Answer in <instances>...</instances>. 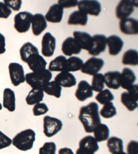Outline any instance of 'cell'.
<instances>
[{
  "label": "cell",
  "instance_id": "cell-45",
  "mask_svg": "<svg viewBox=\"0 0 138 154\" xmlns=\"http://www.w3.org/2000/svg\"><path fill=\"white\" fill-rule=\"evenodd\" d=\"M6 52V38L0 32V54H4Z\"/></svg>",
  "mask_w": 138,
  "mask_h": 154
},
{
  "label": "cell",
  "instance_id": "cell-30",
  "mask_svg": "<svg viewBox=\"0 0 138 154\" xmlns=\"http://www.w3.org/2000/svg\"><path fill=\"white\" fill-rule=\"evenodd\" d=\"M66 60V57L59 55L50 61L48 69L50 72H65Z\"/></svg>",
  "mask_w": 138,
  "mask_h": 154
},
{
  "label": "cell",
  "instance_id": "cell-6",
  "mask_svg": "<svg viewBox=\"0 0 138 154\" xmlns=\"http://www.w3.org/2000/svg\"><path fill=\"white\" fill-rule=\"evenodd\" d=\"M33 14L28 11L19 12L14 17V28L19 33L28 32L30 28Z\"/></svg>",
  "mask_w": 138,
  "mask_h": 154
},
{
  "label": "cell",
  "instance_id": "cell-37",
  "mask_svg": "<svg viewBox=\"0 0 138 154\" xmlns=\"http://www.w3.org/2000/svg\"><path fill=\"white\" fill-rule=\"evenodd\" d=\"M91 88L93 91L100 92L104 89V74L98 73L94 75L91 81Z\"/></svg>",
  "mask_w": 138,
  "mask_h": 154
},
{
  "label": "cell",
  "instance_id": "cell-40",
  "mask_svg": "<svg viewBox=\"0 0 138 154\" xmlns=\"http://www.w3.org/2000/svg\"><path fill=\"white\" fill-rule=\"evenodd\" d=\"M3 2L11 11L13 10L14 11H19L22 4V1L21 0H5Z\"/></svg>",
  "mask_w": 138,
  "mask_h": 154
},
{
  "label": "cell",
  "instance_id": "cell-46",
  "mask_svg": "<svg viewBox=\"0 0 138 154\" xmlns=\"http://www.w3.org/2000/svg\"><path fill=\"white\" fill-rule=\"evenodd\" d=\"M58 154H75L71 149L69 147H64L59 149Z\"/></svg>",
  "mask_w": 138,
  "mask_h": 154
},
{
  "label": "cell",
  "instance_id": "cell-3",
  "mask_svg": "<svg viewBox=\"0 0 138 154\" xmlns=\"http://www.w3.org/2000/svg\"><path fill=\"white\" fill-rule=\"evenodd\" d=\"M52 73L48 69L33 72L25 75V81L32 89H42L52 79Z\"/></svg>",
  "mask_w": 138,
  "mask_h": 154
},
{
  "label": "cell",
  "instance_id": "cell-27",
  "mask_svg": "<svg viewBox=\"0 0 138 154\" xmlns=\"http://www.w3.org/2000/svg\"><path fill=\"white\" fill-rule=\"evenodd\" d=\"M44 97L42 89H32L26 98V103L28 105H35L42 103Z\"/></svg>",
  "mask_w": 138,
  "mask_h": 154
},
{
  "label": "cell",
  "instance_id": "cell-23",
  "mask_svg": "<svg viewBox=\"0 0 138 154\" xmlns=\"http://www.w3.org/2000/svg\"><path fill=\"white\" fill-rule=\"evenodd\" d=\"M137 80L135 72L129 67H124L121 73L120 87L124 90H128L130 86H132Z\"/></svg>",
  "mask_w": 138,
  "mask_h": 154
},
{
  "label": "cell",
  "instance_id": "cell-15",
  "mask_svg": "<svg viewBox=\"0 0 138 154\" xmlns=\"http://www.w3.org/2000/svg\"><path fill=\"white\" fill-rule=\"evenodd\" d=\"M81 51V48L73 37H67L62 43V52L65 56L71 57L73 54H79Z\"/></svg>",
  "mask_w": 138,
  "mask_h": 154
},
{
  "label": "cell",
  "instance_id": "cell-22",
  "mask_svg": "<svg viewBox=\"0 0 138 154\" xmlns=\"http://www.w3.org/2000/svg\"><path fill=\"white\" fill-rule=\"evenodd\" d=\"M104 85L108 89L118 90L120 88L121 72L119 71H110L104 74Z\"/></svg>",
  "mask_w": 138,
  "mask_h": 154
},
{
  "label": "cell",
  "instance_id": "cell-19",
  "mask_svg": "<svg viewBox=\"0 0 138 154\" xmlns=\"http://www.w3.org/2000/svg\"><path fill=\"white\" fill-rule=\"evenodd\" d=\"M32 32L35 36H39L47 28V21L42 14H34L31 20Z\"/></svg>",
  "mask_w": 138,
  "mask_h": 154
},
{
  "label": "cell",
  "instance_id": "cell-18",
  "mask_svg": "<svg viewBox=\"0 0 138 154\" xmlns=\"http://www.w3.org/2000/svg\"><path fill=\"white\" fill-rule=\"evenodd\" d=\"M56 83L62 88H72L76 85L77 80L75 76L71 72H61L55 77Z\"/></svg>",
  "mask_w": 138,
  "mask_h": 154
},
{
  "label": "cell",
  "instance_id": "cell-12",
  "mask_svg": "<svg viewBox=\"0 0 138 154\" xmlns=\"http://www.w3.org/2000/svg\"><path fill=\"white\" fill-rule=\"evenodd\" d=\"M56 48V38L50 32H47L42 39V54L46 57H50L54 54Z\"/></svg>",
  "mask_w": 138,
  "mask_h": 154
},
{
  "label": "cell",
  "instance_id": "cell-25",
  "mask_svg": "<svg viewBox=\"0 0 138 154\" xmlns=\"http://www.w3.org/2000/svg\"><path fill=\"white\" fill-rule=\"evenodd\" d=\"M79 148L95 153L99 150L100 146L93 136H86L79 142Z\"/></svg>",
  "mask_w": 138,
  "mask_h": 154
},
{
  "label": "cell",
  "instance_id": "cell-24",
  "mask_svg": "<svg viewBox=\"0 0 138 154\" xmlns=\"http://www.w3.org/2000/svg\"><path fill=\"white\" fill-rule=\"evenodd\" d=\"M15 94L11 88H5L3 91V107L10 112H13L16 109Z\"/></svg>",
  "mask_w": 138,
  "mask_h": 154
},
{
  "label": "cell",
  "instance_id": "cell-41",
  "mask_svg": "<svg viewBox=\"0 0 138 154\" xmlns=\"http://www.w3.org/2000/svg\"><path fill=\"white\" fill-rule=\"evenodd\" d=\"M12 144V139L0 130V149H4Z\"/></svg>",
  "mask_w": 138,
  "mask_h": 154
},
{
  "label": "cell",
  "instance_id": "cell-39",
  "mask_svg": "<svg viewBox=\"0 0 138 154\" xmlns=\"http://www.w3.org/2000/svg\"><path fill=\"white\" fill-rule=\"evenodd\" d=\"M48 107L44 103H40L34 105L33 108V114L35 116L45 115L48 112Z\"/></svg>",
  "mask_w": 138,
  "mask_h": 154
},
{
  "label": "cell",
  "instance_id": "cell-36",
  "mask_svg": "<svg viewBox=\"0 0 138 154\" xmlns=\"http://www.w3.org/2000/svg\"><path fill=\"white\" fill-rule=\"evenodd\" d=\"M114 96L108 89H104L99 92L95 96V100L101 105H105L114 100Z\"/></svg>",
  "mask_w": 138,
  "mask_h": 154
},
{
  "label": "cell",
  "instance_id": "cell-10",
  "mask_svg": "<svg viewBox=\"0 0 138 154\" xmlns=\"http://www.w3.org/2000/svg\"><path fill=\"white\" fill-rule=\"evenodd\" d=\"M78 11L88 15L97 17L101 11V4L95 0H82L77 4Z\"/></svg>",
  "mask_w": 138,
  "mask_h": 154
},
{
  "label": "cell",
  "instance_id": "cell-11",
  "mask_svg": "<svg viewBox=\"0 0 138 154\" xmlns=\"http://www.w3.org/2000/svg\"><path fill=\"white\" fill-rule=\"evenodd\" d=\"M93 44L90 50H88V54L93 57L100 55L101 52H104L106 49V38L107 37L104 35L97 34L92 37Z\"/></svg>",
  "mask_w": 138,
  "mask_h": 154
},
{
  "label": "cell",
  "instance_id": "cell-1",
  "mask_svg": "<svg viewBox=\"0 0 138 154\" xmlns=\"http://www.w3.org/2000/svg\"><path fill=\"white\" fill-rule=\"evenodd\" d=\"M78 119L86 133H93L94 129L101 123L98 103L91 102L82 107L79 109Z\"/></svg>",
  "mask_w": 138,
  "mask_h": 154
},
{
  "label": "cell",
  "instance_id": "cell-5",
  "mask_svg": "<svg viewBox=\"0 0 138 154\" xmlns=\"http://www.w3.org/2000/svg\"><path fill=\"white\" fill-rule=\"evenodd\" d=\"M63 123L61 120L50 116H46L43 119V132L45 136L51 138L61 131Z\"/></svg>",
  "mask_w": 138,
  "mask_h": 154
},
{
  "label": "cell",
  "instance_id": "cell-44",
  "mask_svg": "<svg viewBox=\"0 0 138 154\" xmlns=\"http://www.w3.org/2000/svg\"><path fill=\"white\" fill-rule=\"evenodd\" d=\"M60 5L63 8H74L77 6L78 4V1L77 0H71V1H69V0H60L57 3Z\"/></svg>",
  "mask_w": 138,
  "mask_h": 154
},
{
  "label": "cell",
  "instance_id": "cell-28",
  "mask_svg": "<svg viewBox=\"0 0 138 154\" xmlns=\"http://www.w3.org/2000/svg\"><path fill=\"white\" fill-rule=\"evenodd\" d=\"M106 146H107L108 151L111 154H116L122 152L124 149L123 140L116 136H112L111 138H108Z\"/></svg>",
  "mask_w": 138,
  "mask_h": 154
},
{
  "label": "cell",
  "instance_id": "cell-4",
  "mask_svg": "<svg viewBox=\"0 0 138 154\" xmlns=\"http://www.w3.org/2000/svg\"><path fill=\"white\" fill-rule=\"evenodd\" d=\"M121 103L130 111L133 112L138 107V85L133 84L128 89L127 91L122 92L120 97Z\"/></svg>",
  "mask_w": 138,
  "mask_h": 154
},
{
  "label": "cell",
  "instance_id": "cell-34",
  "mask_svg": "<svg viewBox=\"0 0 138 154\" xmlns=\"http://www.w3.org/2000/svg\"><path fill=\"white\" fill-rule=\"evenodd\" d=\"M84 64L83 60L77 57H71L66 60L65 72H77L80 70Z\"/></svg>",
  "mask_w": 138,
  "mask_h": 154
},
{
  "label": "cell",
  "instance_id": "cell-20",
  "mask_svg": "<svg viewBox=\"0 0 138 154\" xmlns=\"http://www.w3.org/2000/svg\"><path fill=\"white\" fill-rule=\"evenodd\" d=\"M26 63L28 64L29 68L32 72L43 70L46 69L47 65L46 60L42 56H41L40 53L33 54L29 57L26 61Z\"/></svg>",
  "mask_w": 138,
  "mask_h": 154
},
{
  "label": "cell",
  "instance_id": "cell-13",
  "mask_svg": "<svg viewBox=\"0 0 138 154\" xmlns=\"http://www.w3.org/2000/svg\"><path fill=\"white\" fill-rule=\"evenodd\" d=\"M75 96L80 102H84L88 98H91L93 96V91L91 85L86 81L82 80L79 81L75 92Z\"/></svg>",
  "mask_w": 138,
  "mask_h": 154
},
{
  "label": "cell",
  "instance_id": "cell-9",
  "mask_svg": "<svg viewBox=\"0 0 138 154\" xmlns=\"http://www.w3.org/2000/svg\"><path fill=\"white\" fill-rule=\"evenodd\" d=\"M8 72L11 83L18 87L25 82V74L24 67L18 63H11L8 65Z\"/></svg>",
  "mask_w": 138,
  "mask_h": 154
},
{
  "label": "cell",
  "instance_id": "cell-16",
  "mask_svg": "<svg viewBox=\"0 0 138 154\" xmlns=\"http://www.w3.org/2000/svg\"><path fill=\"white\" fill-rule=\"evenodd\" d=\"M106 44L108 47V53L111 56H117L124 47V42L117 35H111L106 38Z\"/></svg>",
  "mask_w": 138,
  "mask_h": 154
},
{
  "label": "cell",
  "instance_id": "cell-38",
  "mask_svg": "<svg viewBox=\"0 0 138 154\" xmlns=\"http://www.w3.org/2000/svg\"><path fill=\"white\" fill-rule=\"evenodd\" d=\"M57 146L54 142H47L39 149V154H55Z\"/></svg>",
  "mask_w": 138,
  "mask_h": 154
},
{
  "label": "cell",
  "instance_id": "cell-29",
  "mask_svg": "<svg viewBox=\"0 0 138 154\" xmlns=\"http://www.w3.org/2000/svg\"><path fill=\"white\" fill-rule=\"evenodd\" d=\"M93 137L98 143L107 140L110 136V129L105 124L100 123L93 131Z\"/></svg>",
  "mask_w": 138,
  "mask_h": 154
},
{
  "label": "cell",
  "instance_id": "cell-33",
  "mask_svg": "<svg viewBox=\"0 0 138 154\" xmlns=\"http://www.w3.org/2000/svg\"><path fill=\"white\" fill-rule=\"evenodd\" d=\"M122 63L125 66H134L138 65V52L136 50L130 49L126 51L122 56Z\"/></svg>",
  "mask_w": 138,
  "mask_h": 154
},
{
  "label": "cell",
  "instance_id": "cell-42",
  "mask_svg": "<svg viewBox=\"0 0 138 154\" xmlns=\"http://www.w3.org/2000/svg\"><path fill=\"white\" fill-rule=\"evenodd\" d=\"M11 14V10L3 2H0V18L8 19Z\"/></svg>",
  "mask_w": 138,
  "mask_h": 154
},
{
  "label": "cell",
  "instance_id": "cell-26",
  "mask_svg": "<svg viewBox=\"0 0 138 154\" xmlns=\"http://www.w3.org/2000/svg\"><path fill=\"white\" fill-rule=\"evenodd\" d=\"M88 15L79 11H75L70 14L68 19V24L71 26H84L88 22Z\"/></svg>",
  "mask_w": 138,
  "mask_h": 154
},
{
  "label": "cell",
  "instance_id": "cell-48",
  "mask_svg": "<svg viewBox=\"0 0 138 154\" xmlns=\"http://www.w3.org/2000/svg\"><path fill=\"white\" fill-rule=\"evenodd\" d=\"M116 154H127L126 152H124V151H122V152H120V153H117Z\"/></svg>",
  "mask_w": 138,
  "mask_h": 154
},
{
  "label": "cell",
  "instance_id": "cell-49",
  "mask_svg": "<svg viewBox=\"0 0 138 154\" xmlns=\"http://www.w3.org/2000/svg\"><path fill=\"white\" fill-rule=\"evenodd\" d=\"M2 108H3V106H2V103H0V110H2Z\"/></svg>",
  "mask_w": 138,
  "mask_h": 154
},
{
  "label": "cell",
  "instance_id": "cell-35",
  "mask_svg": "<svg viewBox=\"0 0 138 154\" xmlns=\"http://www.w3.org/2000/svg\"><path fill=\"white\" fill-rule=\"evenodd\" d=\"M100 116L106 119H112L117 115V109L112 102L104 105L100 111H99Z\"/></svg>",
  "mask_w": 138,
  "mask_h": 154
},
{
  "label": "cell",
  "instance_id": "cell-21",
  "mask_svg": "<svg viewBox=\"0 0 138 154\" xmlns=\"http://www.w3.org/2000/svg\"><path fill=\"white\" fill-rule=\"evenodd\" d=\"M73 38L78 43L79 47L82 50H85L88 51L93 44V38L90 34L82 31H74Z\"/></svg>",
  "mask_w": 138,
  "mask_h": 154
},
{
  "label": "cell",
  "instance_id": "cell-17",
  "mask_svg": "<svg viewBox=\"0 0 138 154\" xmlns=\"http://www.w3.org/2000/svg\"><path fill=\"white\" fill-rule=\"evenodd\" d=\"M63 14L64 8L58 4H55L50 7L44 17L48 22L57 23L62 21Z\"/></svg>",
  "mask_w": 138,
  "mask_h": 154
},
{
  "label": "cell",
  "instance_id": "cell-31",
  "mask_svg": "<svg viewBox=\"0 0 138 154\" xmlns=\"http://www.w3.org/2000/svg\"><path fill=\"white\" fill-rule=\"evenodd\" d=\"M39 50L37 48H36L32 43L26 42L21 47L19 50V54L21 61L26 63L28 57L33 54H38Z\"/></svg>",
  "mask_w": 138,
  "mask_h": 154
},
{
  "label": "cell",
  "instance_id": "cell-47",
  "mask_svg": "<svg viewBox=\"0 0 138 154\" xmlns=\"http://www.w3.org/2000/svg\"><path fill=\"white\" fill-rule=\"evenodd\" d=\"M75 154H95V153H91V152H90V151H85V150H83V149H82L78 148L77 149Z\"/></svg>",
  "mask_w": 138,
  "mask_h": 154
},
{
  "label": "cell",
  "instance_id": "cell-43",
  "mask_svg": "<svg viewBox=\"0 0 138 154\" xmlns=\"http://www.w3.org/2000/svg\"><path fill=\"white\" fill-rule=\"evenodd\" d=\"M127 154H138V143L136 140H130L127 146Z\"/></svg>",
  "mask_w": 138,
  "mask_h": 154
},
{
  "label": "cell",
  "instance_id": "cell-32",
  "mask_svg": "<svg viewBox=\"0 0 138 154\" xmlns=\"http://www.w3.org/2000/svg\"><path fill=\"white\" fill-rule=\"evenodd\" d=\"M62 88L59 85L55 82V81L48 82L47 84L43 86L42 90L43 93L47 94L49 96H54L57 98H59L61 97L62 94Z\"/></svg>",
  "mask_w": 138,
  "mask_h": 154
},
{
  "label": "cell",
  "instance_id": "cell-8",
  "mask_svg": "<svg viewBox=\"0 0 138 154\" xmlns=\"http://www.w3.org/2000/svg\"><path fill=\"white\" fill-rule=\"evenodd\" d=\"M135 7H137V1H120L115 8L116 17L120 20L129 18V17L133 13Z\"/></svg>",
  "mask_w": 138,
  "mask_h": 154
},
{
  "label": "cell",
  "instance_id": "cell-7",
  "mask_svg": "<svg viewBox=\"0 0 138 154\" xmlns=\"http://www.w3.org/2000/svg\"><path fill=\"white\" fill-rule=\"evenodd\" d=\"M104 66V61L100 58L92 57L87 60L82 66L81 72L83 74L94 76L98 74Z\"/></svg>",
  "mask_w": 138,
  "mask_h": 154
},
{
  "label": "cell",
  "instance_id": "cell-14",
  "mask_svg": "<svg viewBox=\"0 0 138 154\" xmlns=\"http://www.w3.org/2000/svg\"><path fill=\"white\" fill-rule=\"evenodd\" d=\"M119 28L124 35H136L138 34V21L134 18H127L120 21Z\"/></svg>",
  "mask_w": 138,
  "mask_h": 154
},
{
  "label": "cell",
  "instance_id": "cell-2",
  "mask_svg": "<svg viewBox=\"0 0 138 154\" xmlns=\"http://www.w3.org/2000/svg\"><path fill=\"white\" fill-rule=\"evenodd\" d=\"M36 140V134L34 130L27 129L19 132L12 140V144L22 151H27L32 149Z\"/></svg>",
  "mask_w": 138,
  "mask_h": 154
}]
</instances>
